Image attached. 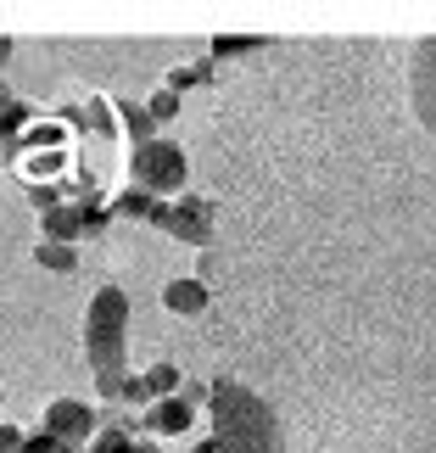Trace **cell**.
Instances as JSON below:
<instances>
[{
  "label": "cell",
  "instance_id": "ba28073f",
  "mask_svg": "<svg viewBox=\"0 0 436 453\" xmlns=\"http://www.w3.org/2000/svg\"><path fill=\"white\" fill-rule=\"evenodd\" d=\"M207 303H213V291H207L196 274H180V280L163 286V308H168V313H185V319H196V313H207Z\"/></svg>",
  "mask_w": 436,
  "mask_h": 453
},
{
  "label": "cell",
  "instance_id": "3957f363",
  "mask_svg": "<svg viewBox=\"0 0 436 453\" xmlns=\"http://www.w3.org/2000/svg\"><path fill=\"white\" fill-rule=\"evenodd\" d=\"M129 173H134V190L146 196H185V180H190V163H185V146L180 141H146L134 146L129 157Z\"/></svg>",
  "mask_w": 436,
  "mask_h": 453
},
{
  "label": "cell",
  "instance_id": "ffe728a7",
  "mask_svg": "<svg viewBox=\"0 0 436 453\" xmlns=\"http://www.w3.org/2000/svg\"><path fill=\"white\" fill-rule=\"evenodd\" d=\"M134 453H157V442H134Z\"/></svg>",
  "mask_w": 436,
  "mask_h": 453
},
{
  "label": "cell",
  "instance_id": "ac0fdd59",
  "mask_svg": "<svg viewBox=\"0 0 436 453\" xmlns=\"http://www.w3.org/2000/svg\"><path fill=\"white\" fill-rule=\"evenodd\" d=\"M23 437H28L23 426H6V420H0V453H23Z\"/></svg>",
  "mask_w": 436,
  "mask_h": 453
},
{
  "label": "cell",
  "instance_id": "9c48e42d",
  "mask_svg": "<svg viewBox=\"0 0 436 453\" xmlns=\"http://www.w3.org/2000/svg\"><path fill=\"white\" fill-rule=\"evenodd\" d=\"M40 241H57V247H73L84 241V207H45L40 213Z\"/></svg>",
  "mask_w": 436,
  "mask_h": 453
},
{
  "label": "cell",
  "instance_id": "2e32d148",
  "mask_svg": "<svg viewBox=\"0 0 436 453\" xmlns=\"http://www.w3.org/2000/svg\"><path fill=\"white\" fill-rule=\"evenodd\" d=\"M107 224H112V213H107V207H84V235H107Z\"/></svg>",
  "mask_w": 436,
  "mask_h": 453
},
{
  "label": "cell",
  "instance_id": "4fadbf2b",
  "mask_svg": "<svg viewBox=\"0 0 436 453\" xmlns=\"http://www.w3.org/2000/svg\"><path fill=\"white\" fill-rule=\"evenodd\" d=\"M124 129H129V141L134 146H146V141H157V124H151V112H146V101H129V107H124Z\"/></svg>",
  "mask_w": 436,
  "mask_h": 453
},
{
  "label": "cell",
  "instance_id": "52a82bcc",
  "mask_svg": "<svg viewBox=\"0 0 436 453\" xmlns=\"http://www.w3.org/2000/svg\"><path fill=\"white\" fill-rule=\"evenodd\" d=\"M146 431H157L163 442H180L190 426H196V409L185 403V397H168V403H151L146 409V420H141Z\"/></svg>",
  "mask_w": 436,
  "mask_h": 453
},
{
  "label": "cell",
  "instance_id": "8fae6325",
  "mask_svg": "<svg viewBox=\"0 0 436 453\" xmlns=\"http://www.w3.org/2000/svg\"><path fill=\"white\" fill-rule=\"evenodd\" d=\"M34 264L45 274H73L79 269V252L73 247H57V241H34Z\"/></svg>",
  "mask_w": 436,
  "mask_h": 453
},
{
  "label": "cell",
  "instance_id": "7a4b0ae2",
  "mask_svg": "<svg viewBox=\"0 0 436 453\" xmlns=\"http://www.w3.org/2000/svg\"><path fill=\"white\" fill-rule=\"evenodd\" d=\"M207 409H213V437L202 453H280V426L264 397H252L235 380H213L207 387Z\"/></svg>",
  "mask_w": 436,
  "mask_h": 453
},
{
  "label": "cell",
  "instance_id": "8992f818",
  "mask_svg": "<svg viewBox=\"0 0 436 453\" xmlns=\"http://www.w3.org/2000/svg\"><path fill=\"white\" fill-rule=\"evenodd\" d=\"M409 96H414V112H420L425 134L436 141V40L414 45V62H409Z\"/></svg>",
  "mask_w": 436,
  "mask_h": 453
},
{
  "label": "cell",
  "instance_id": "9a60e30c",
  "mask_svg": "<svg viewBox=\"0 0 436 453\" xmlns=\"http://www.w3.org/2000/svg\"><path fill=\"white\" fill-rule=\"evenodd\" d=\"M146 112H151V124H168V118L180 112V96H173V90H157V96L146 101Z\"/></svg>",
  "mask_w": 436,
  "mask_h": 453
},
{
  "label": "cell",
  "instance_id": "7c38bea8",
  "mask_svg": "<svg viewBox=\"0 0 436 453\" xmlns=\"http://www.w3.org/2000/svg\"><path fill=\"white\" fill-rule=\"evenodd\" d=\"M112 219H141V224H151V213H157V196H146V190H124V196H118L112 207H107Z\"/></svg>",
  "mask_w": 436,
  "mask_h": 453
},
{
  "label": "cell",
  "instance_id": "5bb4252c",
  "mask_svg": "<svg viewBox=\"0 0 436 453\" xmlns=\"http://www.w3.org/2000/svg\"><path fill=\"white\" fill-rule=\"evenodd\" d=\"M207 79H213V67H207V62H196V67H180V73H168V84H163V90H173V96H180V90H196V84H207Z\"/></svg>",
  "mask_w": 436,
  "mask_h": 453
},
{
  "label": "cell",
  "instance_id": "6da1fadb",
  "mask_svg": "<svg viewBox=\"0 0 436 453\" xmlns=\"http://www.w3.org/2000/svg\"><path fill=\"white\" fill-rule=\"evenodd\" d=\"M84 358L96 370V392L124 403L129 387V291L101 286L84 308Z\"/></svg>",
  "mask_w": 436,
  "mask_h": 453
},
{
  "label": "cell",
  "instance_id": "e0dca14e",
  "mask_svg": "<svg viewBox=\"0 0 436 453\" xmlns=\"http://www.w3.org/2000/svg\"><path fill=\"white\" fill-rule=\"evenodd\" d=\"M247 50H257V40H213V57H247Z\"/></svg>",
  "mask_w": 436,
  "mask_h": 453
},
{
  "label": "cell",
  "instance_id": "30bf717a",
  "mask_svg": "<svg viewBox=\"0 0 436 453\" xmlns=\"http://www.w3.org/2000/svg\"><path fill=\"white\" fill-rule=\"evenodd\" d=\"M180 370L173 364H151V370L141 375V387H146V403H168V397H180Z\"/></svg>",
  "mask_w": 436,
  "mask_h": 453
},
{
  "label": "cell",
  "instance_id": "5b68a950",
  "mask_svg": "<svg viewBox=\"0 0 436 453\" xmlns=\"http://www.w3.org/2000/svg\"><path fill=\"white\" fill-rule=\"evenodd\" d=\"M101 409L96 403H84V397H50L45 403V414H40V431H50L57 442H67V448H90L96 437H101Z\"/></svg>",
  "mask_w": 436,
  "mask_h": 453
},
{
  "label": "cell",
  "instance_id": "277c9868",
  "mask_svg": "<svg viewBox=\"0 0 436 453\" xmlns=\"http://www.w3.org/2000/svg\"><path fill=\"white\" fill-rule=\"evenodd\" d=\"M151 230H163L173 241H185V247H202L207 252V241H213V202L207 196H173V202H157V213H151Z\"/></svg>",
  "mask_w": 436,
  "mask_h": 453
},
{
  "label": "cell",
  "instance_id": "d6986e66",
  "mask_svg": "<svg viewBox=\"0 0 436 453\" xmlns=\"http://www.w3.org/2000/svg\"><path fill=\"white\" fill-rule=\"evenodd\" d=\"M11 62V40H6V34H0V67H6Z\"/></svg>",
  "mask_w": 436,
  "mask_h": 453
},
{
  "label": "cell",
  "instance_id": "44dd1931",
  "mask_svg": "<svg viewBox=\"0 0 436 453\" xmlns=\"http://www.w3.org/2000/svg\"><path fill=\"white\" fill-rule=\"evenodd\" d=\"M0 397H6V392H0Z\"/></svg>",
  "mask_w": 436,
  "mask_h": 453
}]
</instances>
